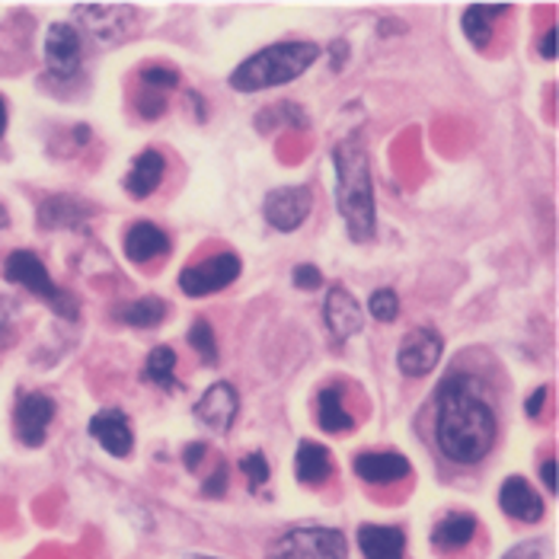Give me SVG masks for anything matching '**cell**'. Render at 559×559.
<instances>
[{"label": "cell", "instance_id": "cell-1", "mask_svg": "<svg viewBox=\"0 0 559 559\" xmlns=\"http://www.w3.org/2000/svg\"><path fill=\"white\" fill-rule=\"evenodd\" d=\"M496 413L471 374H451L438 390L435 441L451 464L474 467L496 444Z\"/></svg>", "mask_w": 559, "mask_h": 559}, {"label": "cell", "instance_id": "cell-2", "mask_svg": "<svg viewBox=\"0 0 559 559\" xmlns=\"http://www.w3.org/2000/svg\"><path fill=\"white\" fill-rule=\"evenodd\" d=\"M333 167H336V205L345 221V230L355 243H368L374 237L378 215H374V182H371L368 154L358 144V138H348L333 151Z\"/></svg>", "mask_w": 559, "mask_h": 559}, {"label": "cell", "instance_id": "cell-3", "mask_svg": "<svg viewBox=\"0 0 559 559\" xmlns=\"http://www.w3.org/2000/svg\"><path fill=\"white\" fill-rule=\"evenodd\" d=\"M320 58V45L313 43H275L269 48H259L257 55H250L247 61L237 64V71L230 74V86L240 93H259L269 86H282L298 81L304 71H310V64Z\"/></svg>", "mask_w": 559, "mask_h": 559}, {"label": "cell", "instance_id": "cell-4", "mask_svg": "<svg viewBox=\"0 0 559 559\" xmlns=\"http://www.w3.org/2000/svg\"><path fill=\"white\" fill-rule=\"evenodd\" d=\"M3 275H7V282H13V285L26 288L29 295L43 298V301L48 304L55 313H61L64 320H78V301H74V295L61 292V288L51 282L45 262L36 257V253H29V250H13V253L7 257V262H3Z\"/></svg>", "mask_w": 559, "mask_h": 559}, {"label": "cell", "instance_id": "cell-5", "mask_svg": "<svg viewBox=\"0 0 559 559\" xmlns=\"http://www.w3.org/2000/svg\"><path fill=\"white\" fill-rule=\"evenodd\" d=\"M348 544L333 527H295L272 540L269 559H345Z\"/></svg>", "mask_w": 559, "mask_h": 559}, {"label": "cell", "instance_id": "cell-6", "mask_svg": "<svg viewBox=\"0 0 559 559\" xmlns=\"http://www.w3.org/2000/svg\"><path fill=\"white\" fill-rule=\"evenodd\" d=\"M240 269H243V262L237 253H217L199 265L182 269L179 288L189 298H205V295H215V292H224L227 285H234L240 278Z\"/></svg>", "mask_w": 559, "mask_h": 559}, {"label": "cell", "instance_id": "cell-7", "mask_svg": "<svg viewBox=\"0 0 559 559\" xmlns=\"http://www.w3.org/2000/svg\"><path fill=\"white\" fill-rule=\"evenodd\" d=\"M313 209V192L307 186H282V189H272L262 202V215L265 221L282 230V234H292L298 230L307 215Z\"/></svg>", "mask_w": 559, "mask_h": 559}, {"label": "cell", "instance_id": "cell-8", "mask_svg": "<svg viewBox=\"0 0 559 559\" xmlns=\"http://www.w3.org/2000/svg\"><path fill=\"white\" fill-rule=\"evenodd\" d=\"M441 352H444V340L431 326H416L403 336L400 352H396V365L406 378H426L438 368Z\"/></svg>", "mask_w": 559, "mask_h": 559}, {"label": "cell", "instance_id": "cell-9", "mask_svg": "<svg viewBox=\"0 0 559 559\" xmlns=\"http://www.w3.org/2000/svg\"><path fill=\"white\" fill-rule=\"evenodd\" d=\"M84 61V43L81 33L71 23H55L45 33V64L51 71V78L68 81L81 71Z\"/></svg>", "mask_w": 559, "mask_h": 559}, {"label": "cell", "instance_id": "cell-10", "mask_svg": "<svg viewBox=\"0 0 559 559\" xmlns=\"http://www.w3.org/2000/svg\"><path fill=\"white\" fill-rule=\"evenodd\" d=\"M51 419H55V400L51 396H45V393H26V396H20V403L13 409L16 438L26 448H39V444H45V435H48Z\"/></svg>", "mask_w": 559, "mask_h": 559}, {"label": "cell", "instance_id": "cell-11", "mask_svg": "<svg viewBox=\"0 0 559 559\" xmlns=\"http://www.w3.org/2000/svg\"><path fill=\"white\" fill-rule=\"evenodd\" d=\"M237 413H240V393L234 390V384H227V381L212 384V388L199 396V403H195V419L215 431L230 429L234 419H237Z\"/></svg>", "mask_w": 559, "mask_h": 559}, {"label": "cell", "instance_id": "cell-12", "mask_svg": "<svg viewBox=\"0 0 559 559\" xmlns=\"http://www.w3.org/2000/svg\"><path fill=\"white\" fill-rule=\"evenodd\" d=\"M78 16H84V26L103 45L122 43L131 33V10L129 7H116V3H84L78 7Z\"/></svg>", "mask_w": 559, "mask_h": 559}, {"label": "cell", "instance_id": "cell-13", "mask_svg": "<svg viewBox=\"0 0 559 559\" xmlns=\"http://www.w3.org/2000/svg\"><path fill=\"white\" fill-rule=\"evenodd\" d=\"M323 320L333 333L336 343H348L352 336H358L365 330V317H361V304L355 301L345 288H330L326 304H323Z\"/></svg>", "mask_w": 559, "mask_h": 559}, {"label": "cell", "instance_id": "cell-14", "mask_svg": "<svg viewBox=\"0 0 559 559\" xmlns=\"http://www.w3.org/2000/svg\"><path fill=\"white\" fill-rule=\"evenodd\" d=\"M90 435L93 441L112 454V457H129L131 448H134V431H131V423L126 419V413L119 409H103L90 419Z\"/></svg>", "mask_w": 559, "mask_h": 559}, {"label": "cell", "instance_id": "cell-15", "mask_svg": "<svg viewBox=\"0 0 559 559\" xmlns=\"http://www.w3.org/2000/svg\"><path fill=\"white\" fill-rule=\"evenodd\" d=\"M499 506L502 512L515 521H524V524H534L544 518V499L534 492V486L521 476H509L499 489Z\"/></svg>", "mask_w": 559, "mask_h": 559}, {"label": "cell", "instance_id": "cell-16", "mask_svg": "<svg viewBox=\"0 0 559 559\" xmlns=\"http://www.w3.org/2000/svg\"><path fill=\"white\" fill-rule=\"evenodd\" d=\"M352 471L371 486H384L409 476V461L396 451H368L352 461Z\"/></svg>", "mask_w": 559, "mask_h": 559}, {"label": "cell", "instance_id": "cell-17", "mask_svg": "<svg viewBox=\"0 0 559 559\" xmlns=\"http://www.w3.org/2000/svg\"><path fill=\"white\" fill-rule=\"evenodd\" d=\"M122 247H126V257L131 262L144 265V262H154V259H164L170 253V237L157 224L138 221V224H131L129 230H126Z\"/></svg>", "mask_w": 559, "mask_h": 559}, {"label": "cell", "instance_id": "cell-18", "mask_svg": "<svg viewBox=\"0 0 559 559\" xmlns=\"http://www.w3.org/2000/svg\"><path fill=\"white\" fill-rule=\"evenodd\" d=\"M164 176H167V160L160 151L147 147L134 157L131 164L129 179H126V189H129L134 199H147L151 192H157L164 186Z\"/></svg>", "mask_w": 559, "mask_h": 559}, {"label": "cell", "instance_id": "cell-19", "mask_svg": "<svg viewBox=\"0 0 559 559\" xmlns=\"http://www.w3.org/2000/svg\"><path fill=\"white\" fill-rule=\"evenodd\" d=\"M358 547L365 559H403L406 554V537L400 527L384 524H361L358 527Z\"/></svg>", "mask_w": 559, "mask_h": 559}, {"label": "cell", "instance_id": "cell-20", "mask_svg": "<svg viewBox=\"0 0 559 559\" xmlns=\"http://www.w3.org/2000/svg\"><path fill=\"white\" fill-rule=\"evenodd\" d=\"M90 215H96V209L81 202V199H74V195H48L43 202V209H39V224H43L45 230L74 227V224H81Z\"/></svg>", "mask_w": 559, "mask_h": 559}, {"label": "cell", "instance_id": "cell-21", "mask_svg": "<svg viewBox=\"0 0 559 559\" xmlns=\"http://www.w3.org/2000/svg\"><path fill=\"white\" fill-rule=\"evenodd\" d=\"M295 471H298V479L307 483V486H323L333 474L330 451L323 444H317V441H301L298 457H295Z\"/></svg>", "mask_w": 559, "mask_h": 559}, {"label": "cell", "instance_id": "cell-22", "mask_svg": "<svg viewBox=\"0 0 559 559\" xmlns=\"http://www.w3.org/2000/svg\"><path fill=\"white\" fill-rule=\"evenodd\" d=\"M317 423H320V429L330 431V435H345V431L355 429V419L348 416L343 403V390H320V396H317Z\"/></svg>", "mask_w": 559, "mask_h": 559}, {"label": "cell", "instance_id": "cell-23", "mask_svg": "<svg viewBox=\"0 0 559 559\" xmlns=\"http://www.w3.org/2000/svg\"><path fill=\"white\" fill-rule=\"evenodd\" d=\"M506 10H509L506 3H492V7H486V3H471V7L464 10V16H461L464 36H467L476 48H486L489 39H492V20L502 16Z\"/></svg>", "mask_w": 559, "mask_h": 559}, {"label": "cell", "instance_id": "cell-24", "mask_svg": "<svg viewBox=\"0 0 559 559\" xmlns=\"http://www.w3.org/2000/svg\"><path fill=\"white\" fill-rule=\"evenodd\" d=\"M116 317H119V323H126V326L151 330V326L164 323V317H167V301H164V298H154V295H151V298H138V301L119 307Z\"/></svg>", "mask_w": 559, "mask_h": 559}, {"label": "cell", "instance_id": "cell-25", "mask_svg": "<svg viewBox=\"0 0 559 559\" xmlns=\"http://www.w3.org/2000/svg\"><path fill=\"white\" fill-rule=\"evenodd\" d=\"M476 518L474 515H448L435 527V544L444 550H461L474 540Z\"/></svg>", "mask_w": 559, "mask_h": 559}, {"label": "cell", "instance_id": "cell-26", "mask_svg": "<svg viewBox=\"0 0 559 559\" xmlns=\"http://www.w3.org/2000/svg\"><path fill=\"white\" fill-rule=\"evenodd\" d=\"M173 371H176V352H173L170 345H157V348H151L147 365H144V378H147L151 384H157V388L173 390L176 388Z\"/></svg>", "mask_w": 559, "mask_h": 559}, {"label": "cell", "instance_id": "cell-27", "mask_svg": "<svg viewBox=\"0 0 559 559\" xmlns=\"http://www.w3.org/2000/svg\"><path fill=\"white\" fill-rule=\"evenodd\" d=\"M186 340H189V345H192V348L202 355V361L217 365V340H215V330H212V323H209V320H195V323L189 326Z\"/></svg>", "mask_w": 559, "mask_h": 559}, {"label": "cell", "instance_id": "cell-28", "mask_svg": "<svg viewBox=\"0 0 559 559\" xmlns=\"http://www.w3.org/2000/svg\"><path fill=\"white\" fill-rule=\"evenodd\" d=\"M141 84L147 86V90L167 93V90L179 86V74L173 68H167V64H144L141 68Z\"/></svg>", "mask_w": 559, "mask_h": 559}, {"label": "cell", "instance_id": "cell-29", "mask_svg": "<svg viewBox=\"0 0 559 559\" xmlns=\"http://www.w3.org/2000/svg\"><path fill=\"white\" fill-rule=\"evenodd\" d=\"M368 310H371L374 320L393 323V320L400 317V298H396V292H393V288H378V292L371 295V301H368Z\"/></svg>", "mask_w": 559, "mask_h": 559}, {"label": "cell", "instance_id": "cell-30", "mask_svg": "<svg viewBox=\"0 0 559 559\" xmlns=\"http://www.w3.org/2000/svg\"><path fill=\"white\" fill-rule=\"evenodd\" d=\"M134 109H138V116H141V119L154 122V119H160V116L167 112V93L144 90V93H138V96H134Z\"/></svg>", "mask_w": 559, "mask_h": 559}, {"label": "cell", "instance_id": "cell-31", "mask_svg": "<svg viewBox=\"0 0 559 559\" xmlns=\"http://www.w3.org/2000/svg\"><path fill=\"white\" fill-rule=\"evenodd\" d=\"M240 471H243V476L250 479V489H259V486H265L269 483V461L259 454V451H253V454H247V457H240Z\"/></svg>", "mask_w": 559, "mask_h": 559}, {"label": "cell", "instance_id": "cell-32", "mask_svg": "<svg viewBox=\"0 0 559 559\" xmlns=\"http://www.w3.org/2000/svg\"><path fill=\"white\" fill-rule=\"evenodd\" d=\"M292 282H295V288H301V292H317V288L323 285V272H320L317 265L304 262V265H298V269H295Z\"/></svg>", "mask_w": 559, "mask_h": 559}, {"label": "cell", "instance_id": "cell-33", "mask_svg": "<svg viewBox=\"0 0 559 559\" xmlns=\"http://www.w3.org/2000/svg\"><path fill=\"white\" fill-rule=\"evenodd\" d=\"M540 554H544V544H540V540H527V544L512 547L502 559H540Z\"/></svg>", "mask_w": 559, "mask_h": 559}, {"label": "cell", "instance_id": "cell-34", "mask_svg": "<svg viewBox=\"0 0 559 559\" xmlns=\"http://www.w3.org/2000/svg\"><path fill=\"white\" fill-rule=\"evenodd\" d=\"M202 492H205V496H215V499L227 492V467H224V464H221V467L215 471V476L202 486Z\"/></svg>", "mask_w": 559, "mask_h": 559}, {"label": "cell", "instance_id": "cell-35", "mask_svg": "<svg viewBox=\"0 0 559 559\" xmlns=\"http://www.w3.org/2000/svg\"><path fill=\"white\" fill-rule=\"evenodd\" d=\"M205 444L202 441H195V444H189L186 451H182V464H186V471H199V464H202V457H205Z\"/></svg>", "mask_w": 559, "mask_h": 559}, {"label": "cell", "instance_id": "cell-36", "mask_svg": "<svg viewBox=\"0 0 559 559\" xmlns=\"http://www.w3.org/2000/svg\"><path fill=\"white\" fill-rule=\"evenodd\" d=\"M544 400H547V388H537L531 396H527V406H524V413L531 416V419H537L540 416V409H544Z\"/></svg>", "mask_w": 559, "mask_h": 559}, {"label": "cell", "instance_id": "cell-37", "mask_svg": "<svg viewBox=\"0 0 559 559\" xmlns=\"http://www.w3.org/2000/svg\"><path fill=\"white\" fill-rule=\"evenodd\" d=\"M540 476H544V486H547L550 492H557V461H554V457H547V461L540 464Z\"/></svg>", "mask_w": 559, "mask_h": 559}, {"label": "cell", "instance_id": "cell-38", "mask_svg": "<svg viewBox=\"0 0 559 559\" xmlns=\"http://www.w3.org/2000/svg\"><path fill=\"white\" fill-rule=\"evenodd\" d=\"M540 55L544 58H557V29H547L544 43H540Z\"/></svg>", "mask_w": 559, "mask_h": 559}, {"label": "cell", "instance_id": "cell-39", "mask_svg": "<svg viewBox=\"0 0 559 559\" xmlns=\"http://www.w3.org/2000/svg\"><path fill=\"white\" fill-rule=\"evenodd\" d=\"M3 131H7V103L0 96V138H3Z\"/></svg>", "mask_w": 559, "mask_h": 559}, {"label": "cell", "instance_id": "cell-40", "mask_svg": "<svg viewBox=\"0 0 559 559\" xmlns=\"http://www.w3.org/2000/svg\"><path fill=\"white\" fill-rule=\"evenodd\" d=\"M0 227H7V212L0 209Z\"/></svg>", "mask_w": 559, "mask_h": 559}, {"label": "cell", "instance_id": "cell-41", "mask_svg": "<svg viewBox=\"0 0 559 559\" xmlns=\"http://www.w3.org/2000/svg\"><path fill=\"white\" fill-rule=\"evenodd\" d=\"M192 559H212V557H192Z\"/></svg>", "mask_w": 559, "mask_h": 559}]
</instances>
